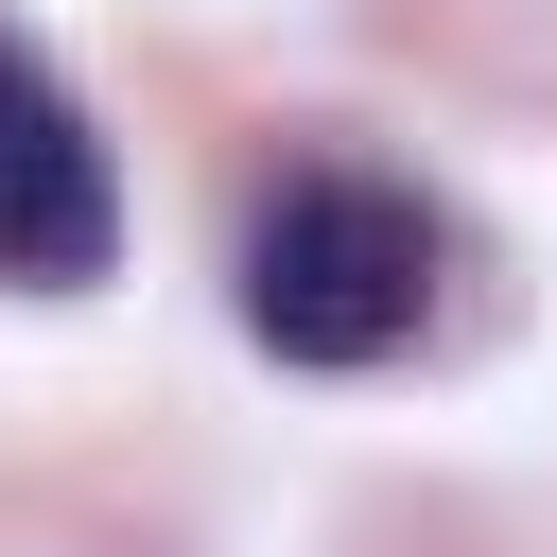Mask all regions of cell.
Wrapping results in <instances>:
<instances>
[{"label": "cell", "mask_w": 557, "mask_h": 557, "mask_svg": "<svg viewBox=\"0 0 557 557\" xmlns=\"http://www.w3.org/2000/svg\"><path fill=\"white\" fill-rule=\"evenodd\" d=\"M435 296H453V226L400 191V174H348V157H313V174H278L261 191V226H244V331L278 348V366H400L418 331H435Z\"/></svg>", "instance_id": "obj_1"}, {"label": "cell", "mask_w": 557, "mask_h": 557, "mask_svg": "<svg viewBox=\"0 0 557 557\" xmlns=\"http://www.w3.org/2000/svg\"><path fill=\"white\" fill-rule=\"evenodd\" d=\"M104 261H122V174L52 87V52L0 35V296H87Z\"/></svg>", "instance_id": "obj_2"}]
</instances>
